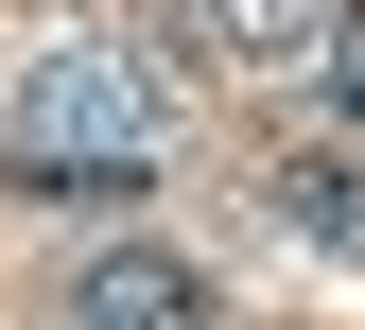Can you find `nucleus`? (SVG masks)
Segmentation results:
<instances>
[{"label": "nucleus", "mask_w": 365, "mask_h": 330, "mask_svg": "<svg viewBox=\"0 0 365 330\" xmlns=\"http://www.w3.org/2000/svg\"><path fill=\"white\" fill-rule=\"evenodd\" d=\"M157 139H174V87H157L140 53H35V70H18L0 174L53 192V209H122V192L157 174Z\"/></svg>", "instance_id": "f257e3e1"}, {"label": "nucleus", "mask_w": 365, "mask_h": 330, "mask_svg": "<svg viewBox=\"0 0 365 330\" xmlns=\"http://www.w3.org/2000/svg\"><path fill=\"white\" fill-rule=\"evenodd\" d=\"M70 330H226V278H192L174 244H87L70 261Z\"/></svg>", "instance_id": "f03ea898"}, {"label": "nucleus", "mask_w": 365, "mask_h": 330, "mask_svg": "<svg viewBox=\"0 0 365 330\" xmlns=\"http://www.w3.org/2000/svg\"><path fill=\"white\" fill-rule=\"evenodd\" d=\"M348 0H192V35L209 53H244V70H313V35H331Z\"/></svg>", "instance_id": "7ed1b4c3"}, {"label": "nucleus", "mask_w": 365, "mask_h": 330, "mask_svg": "<svg viewBox=\"0 0 365 330\" xmlns=\"http://www.w3.org/2000/svg\"><path fill=\"white\" fill-rule=\"evenodd\" d=\"M313 87H331V122H365V0H348L331 35H313Z\"/></svg>", "instance_id": "20e7f679"}]
</instances>
